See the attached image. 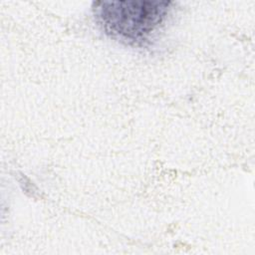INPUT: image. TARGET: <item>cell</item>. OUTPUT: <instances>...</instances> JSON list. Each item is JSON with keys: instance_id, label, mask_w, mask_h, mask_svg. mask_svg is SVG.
I'll return each mask as SVG.
<instances>
[{"instance_id": "cell-1", "label": "cell", "mask_w": 255, "mask_h": 255, "mask_svg": "<svg viewBox=\"0 0 255 255\" xmlns=\"http://www.w3.org/2000/svg\"><path fill=\"white\" fill-rule=\"evenodd\" d=\"M167 1H99L95 19L110 38L131 47H145L161 30L171 12Z\"/></svg>"}]
</instances>
